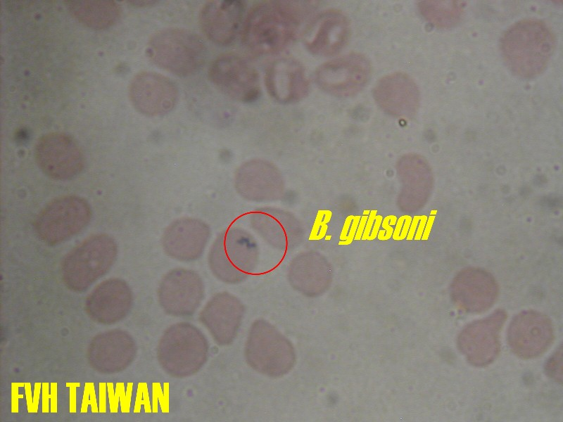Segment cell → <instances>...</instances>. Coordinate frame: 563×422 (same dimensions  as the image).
I'll return each instance as SVG.
<instances>
[{
    "mask_svg": "<svg viewBox=\"0 0 563 422\" xmlns=\"http://www.w3.org/2000/svg\"><path fill=\"white\" fill-rule=\"evenodd\" d=\"M434 217H430V218L429 219V222H428V224H427V226L426 227L424 234L423 237H422L423 240H426L428 238L429 234L430 232L431 227V225H432V222L434 221Z\"/></svg>",
    "mask_w": 563,
    "mask_h": 422,
    "instance_id": "cell-46",
    "label": "cell"
},
{
    "mask_svg": "<svg viewBox=\"0 0 563 422\" xmlns=\"http://www.w3.org/2000/svg\"><path fill=\"white\" fill-rule=\"evenodd\" d=\"M369 211H368V210H365V211H364V212H363V214H364V215H367V214H369Z\"/></svg>",
    "mask_w": 563,
    "mask_h": 422,
    "instance_id": "cell-47",
    "label": "cell"
},
{
    "mask_svg": "<svg viewBox=\"0 0 563 422\" xmlns=\"http://www.w3.org/2000/svg\"><path fill=\"white\" fill-rule=\"evenodd\" d=\"M359 219H360V216H356V217H353V222L350 231L349 232L348 236H347V238H346L345 241L339 242V245H348V244L351 243V241H353V236H354V235L355 234Z\"/></svg>",
    "mask_w": 563,
    "mask_h": 422,
    "instance_id": "cell-36",
    "label": "cell"
},
{
    "mask_svg": "<svg viewBox=\"0 0 563 422\" xmlns=\"http://www.w3.org/2000/svg\"><path fill=\"white\" fill-rule=\"evenodd\" d=\"M42 383L36 382L34 386L33 392V413H37L39 402V395L41 392Z\"/></svg>",
    "mask_w": 563,
    "mask_h": 422,
    "instance_id": "cell-35",
    "label": "cell"
},
{
    "mask_svg": "<svg viewBox=\"0 0 563 422\" xmlns=\"http://www.w3.org/2000/svg\"><path fill=\"white\" fill-rule=\"evenodd\" d=\"M418 7L427 21L441 28L455 25L462 13L461 5L455 1H421Z\"/></svg>",
    "mask_w": 563,
    "mask_h": 422,
    "instance_id": "cell-24",
    "label": "cell"
},
{
    "mask_svg": "<svg viewBox=\"0 0 563 422\" xmlns=\"http://www.w3.org/2000/svg\"><path fill=\"white\" fill-rule=\"evenodd\" d=\"M506 318V312L499 309L462 328L457 344L469 364L484 366L496 359L500 349V332Z\"/></svg>",
    "mask_w": 563,
    "mask_h": 422,
    "instance_id": "cell-12",
    "label": "cell"
},
{
    "mask_svg": "<svg viewBox=\"0 0 563 422\" xmlns=\"http://www.w3.org/2000/svg\"><path fill=\"white\" fill-rule=\"evenodd\" d=\"M50 390L51 394L49 395V399H51L50 403V412L51 413H57L58 412V384L56 382H52L50 383Z\"/></svg>",
    "mask_w": 563,
    "mask_h": 422,
    "instance_id": "cell-33",
    "label": "cell"
},
{
    "mask_svg": "<svg viewBox=\"0 0 563 422\" xmlns=\"http://www.w3.org/2000/svg\"><path fill=\"white\" fill-rule=\"evenodd\" d=\"M392 217H393V215H389V216L386 217V218H384V219L383 221L382 226H383V228H384L385 230H386V234L384 236L383 240H388L392 236L393 228L388 224V222L391 219Z\"/></svg>",
    "mask_w": 563,
    "mask_h": 422,
    "instance_id": "cell-38",
    "label": "cell"
},
{
    "mask_svg": "<svg viewBox=\"0 0 563 422\" xmlns=\"http://www.w3.org/2000/svg\"><path fill=\"white\" fill-rule=\"evenodd\" d=\"M259 249L254 237L239 227L219 234L208 255L209 269L222 283L239 284L256 269Z\"/></svg>",
    "mask_w": 563,
    "mask_h": 422,
    "instance_id": "cell-3",
    "label": "cell"
},
{
    "mask_svg": "<svg viewBox=\"0 0 563 422\" xmlns=\"http://www.w3.org/2000/svg\"><path fill=\"white\" fill-rule=\"evenodd\" d=\"M315 8V1H309L260 3L246 16L242 42L255 54L279 52L293 40L301 22Z\"/></svg>",
    "mask_w": 563,
    "mask_h": 422,
    "instance_id": "cell-1",
    "label": "cell"
},
{
    "mask_svg": "<svg viewBox=\"0 0 563 422\" xmlns=\"http://www.w3.org/2000/svg\"><path fill=\"white\" fill-rule=\"evenodd\" d=\"M269 94L280 103H291L305 98L309 90L305 69L297 60L282 58L272 62L265 76Z\"/></svg>",
    "mask_w": 563,
    "mask_h": 422,
    "instance_id": "cell-21",
    "label": "cell"
},
{
    "mask_svg": "<svg viewBox=\"0 0 563 422\" xmlns=\"http://www.w3.org/2000/svg\"><path fill=\"white\" fill-rule=\"evenodd\" d=\"M245 10L246 4L242 1H210L200 12L201 28L213 42L228 45L236 37Z\"/></svg>",
    "mask_w": 563,
    "mask_h": 422,
    "instance_id": "cell-20",
    "label": "cell"
},
{
    "mask_svg": "<svg viewBox=\"0 0 563 422\" xmlns=\"http://www.w3.org/2000/svg\"><path fill=\"white\" fill-rule=\"evenodd\" d=\"M49 388H50V383L48 382H43L42 385V413L47 414L50 412V407H49Z\"/></svg>",
    "mask_w": 563,
    "mask_h": 422,
    "instance_id": "cell-30",
    "label": "cell"
},
{
    "mask_svg": "<svg viewBox=\"0 0 563 422\" xmlns=\"http://www.w3.org/2000/svg\"><path fill=\"white\" fill-rule=\"evenodd\" d=\"M208 77L217 89L236 101L253 102L260 94L257 71L236 55L224 54L217 58L209 68Z\"/></svg>",
    "mask_w": 563,
    "mask_h": 422,
    "instance_id": "cell-13",
    "label": "cell"
},
{
    "mask_svg": "<svg viewBox=\"0 0 563 422\" xmlns=\"http://www.w3.org/2000/svg\"><path fill=\"white\" fill-rule=\"evenodd\" d=\"M353 217H354L353 216H349L346 219V222H345L344 226H343V230H342V233L341 234V237H340L341 239H343V240H346V238H347L346 234H347V231L348 230V227H349V225L350 224V222L352 221V219H353Z\"/></svg>",
    "mask_w": 563,
    "mask_h": 422,
    "instance_id": "cell-44",
    "label": "cell"
},
{
    "mask_svg": "<svg viewBox=\"0 0 563 422\" xmlns=\"http://www.w3.org/2000/svg\"><path fill=\"white\" fill-rule=\"evenodd\" d=\"M211 237L209 225L204 221L183 217L172 221L164 230L161 245L170 258L191 262L203 255Z\"/></svg>",
    "mask_w": 563,
    "mask_h": 422,
    "instance_id": "cell-17",
    "label": "cell"
},
{
    "mask_svg": "<svg viewBox=\"0 0 563 422\" xmlns=\"http://www.w3.org/2000/svg\"><path fill=\"white\" fill-rule=\"evenodd\" d=\"M367 219V216H363L362 217L355 237V240H360V238L362 237V234L364 230V226L366 224Z\"/></svg>",
    "mask_w": 563,
    "mask_h": 422,
    "instance_id": "cell-41",
    "label": "cell"
},
{
    "mask_svg": "<svg viewBox=\"0 0 563 422\" xmlns=\"http://www.w3.org/2000/svg\"><path fill=\"white\" fill-rule=\"evenodd\" d=\"M555 48L549 27L539 20L517 22L500 39L502 58L510 70L523 79L540 75L546 68Z\"/></svg>",
    "mask_w": 563,
    "mask_h": 422,
    "instance_id": "cell-2",
    "label": "cell"
},
{
    "mask_svg": "<svg viewBox=\"0 0 563 422\" xmlns=\"http://www.w3.org/2000/svg\"><path fill=\"white\" fill-rule=\"evenodd\" d=\"M89 405L91 406V413H99L94 383L92 382H87L84 384L80 412L82 414L87 413Z\"/></svg>",
    "mask_w": 563,
    "mask_h": 422,
    "instance_id": "cell-25",
    "label": "cell"
},
{
    "mask_svg": "<svg viewBox=\"0 0 563 422\" xmlns=\"http://www.w3.org/2000/svg\"><path fill=\"white\" fill-rule=\"evenodd\" d=\"M421 219V222L419 224V228L417 229V232L416 236L415 238V240H419L421 236H422V231H423V229H424V224H425V222H426V216H421V219Z\"/></svg>",
    "mask_w": 563,
    "mask_h": 422,
    "instance_id": "cell-45",
    "label": "cell"
},
{
    "mask_svg": "<svg viewBox=\"0 0 563 422\" xmlns=\"http://www.w3.org/2000/svg\"><path fill=\"white\" fill-rule=\"evenodd\" d=\"M118 244L106 234L93 235L74 248L65 257L63 273L67 281L75 286L89 283L113 264Z\"/></svg>",
    "mask_w": 563,
    "mask_h": 422,
    "instance_id": "cell-8",
    "label": "cell"
},
{
    "mask_svg": "<svg viewBox=\"0 0 563 422\" xmlns=\"http://www.w3.org/2000/svg\"><path fill=\"white\" fill-rule=\"evenodd\" d=\"M129 96L139 113L156 117L165 115L175 108L179 98V90L176 84L164 75L144 71L132 79Z\"/></svg>",
    "mask_w": 563,
    "mask_h": 422,
    "instance_id": "cell-15",
    "label": "cell"
},
{
    "mask_svg": "<svg viewBox=\"0 0 563 422\" xmlns=\"http://www.w3.org/2000/svg\"><path fill=\"white\" fill-rule=\"evenodd\" d=\"M405 222L404 224V226H403V230H402V231L400 233V235L399 236L398 240H402L404 238H405V236H406V235L407 234V231H408L410 222H411V217L410 216H407L406 215V217H405Z\"/></svg>",
    "mask_w": 563,
    "mask_h": 422,
    "instance_id": "cell-42",
    "label": "cell"
},
{
    "mask_svg": "<svg viewBox=\"0 0 563 422\" xmlns=\"http://www.w3.org/2000/svg\"><path fill=\"white\" fill-rule=\"evenodd\" d=\"M141 404L145 405L146 412L150 411L148 392L146 384L139 383L138 385L136 401L134 404V412L139 413L140 411V406Z\"/></svg>",
    "mask_w": 563,
    "mask_h": 422,
    "instance_id": "cell-26",
    "label": "cell"
},
{
    "mask_svg": "<svg viewBox=\"0 0 563 422\" xmlns=\"http://www.w3.org/2000/svg\"><path fill=\"white\" fill-rule=\"evenodd\" d=\"M381 219L382 217L381 215L376 216L375 224L374 225L371 235L367 238L368 240H373L377 236L379 231V228L381 224Z\"/></svg>",
    "mask_w": 563,
    "mask_h": 422,
    "instance_id": "cell-39",
    "label": "cell"
},
{
    "mask_svg": "<svg viewBox=\"0 0 563 422\" xmlns=\"http://www.w3.org/2000/svg\"><path fill=\"white\" fill-rule=\"evenodd\" d=\"M25 392L27 402V410L28 413H33V394L32 392L31 383H25Z\"/></svg>",
    "mask_w": 563,
    "mask_h": 422,
    "instance_id": "cell-34",
    "label": "cell"
},
{
    "mask_svg": "<svg viewBox=\"0 0 563 422\" xmlns=\"http://www.w3.org/2000/svg\"><path fill=\"white\" fill-rule=\"evenodd\" d=\"M243 354L253 370L270 378L286 374L295 362L291 342L271 323L258 319L251 325Z\"/></svg>",
    "mask_w": 563,
    "mask_h": 422,
    "instance_id": "cell-6",
    "label": "cell"
},
{
    "mask_svg": "<svg viewBox=\"0 0 563 422\" xmlns=\"http://www.w3.org/2000/svg\"><path fill=\"white\" fill-rule=\"evenodd\" d=\"M350 36V25L346 15L337 10L324 11L306 27L304 44L312 54L331 56L339 53Z\"/></svg>",
    "mask_w": 563,
    "mask_h": 422,
    "instance_id": "cell-18",
    "label": "cell"
},
{
    "mask_svg": "<svg viewBox=\"0 0 563 422\" xmlns=\"http://www.w3.org/2000/svg\"><path fill=\"white\" fill-rule=\"evenodd\" d=\"M92 210L84 198L70 195L48 203L37 215L34 231L49 245L62 243L81 232L90 222Z\"/></svg>",
    "mask_w": 563,
    "mask_h": 422,
    "instance_id": "cell-7",
    "label": "cell"
},
{
    "mask_svg": "<svg viewBox=\"0 0 563 422\" xmlns=\"http://www.w3.org/2000/svg\"><path fill=\"white\" fill-rule=\"evenodd\" d=\"M106 388L107 383L101 382L99 384V413L106 412Z\"/></svg>",
    "mask_w": 563,
    "mask_h": 422,
    "instance_id": "cell-31",
    "label": "cell"
},
{
    "mask_svg": "<svg viewBox=\"0 0 563 422\" xmlns=\"http://www.w3.org/2000/svg\"><path fill=\"white\" fill-rule=\"evenodd\" d=\"M372 67L367 58L360 53H349L324 63L315 72L317 85L337 97L358 94L367 84Z\"/></svg>",
    "mask_w": 563,
    "mask_h": 422,
    "instance_id": "cell-10",
    "label": "cell"
},
{
    "mask_svg": "<svg viewBox=\"0 0 563 422\" xmlns=\"http://www.w3.org/2000/svg\"><path fill=\"white\" fill-rule=\"evenodd\" d=\"M66 387L70 388L69 390V411L71 414H75L77 412V403H76V395H77V388L80 387V383L79 382H74V383H66Z\"/></svg>",
    "mask_w": 563,
    "mask_h": 422,
    "instance_id": "cell-29",
    "label": "cell"
},
{
    "mask_svg": "<svg viewBox=\"0 0 563 422\" xmlns=\"http://www.w3.org/2000/svg\"><path fill=\"white\" fill-rule=\"evenodd\" d=\"M11 411L13 414H18L19 406L18 400L23 398V395H19L18 389L25 386V383H11Z\"/></svg>",
    "mask_w": 563,
    "mask_h": 422,
    "instance_id": "cell-28",
    "label": "cell"
},
{
    "mask_svg": "<svg viewBox=\"0 0 563 422\" xmlns=\"http://www.w3.org/2000/svg\"><path fill=\"white\" fill-rule=\"evenodd\" d=\"M245 306L236 295L222 291L214 294L199 313L198 320L220 346L236 338L244 319Z\"/></svg>",
    "mask_w": 563,
    "mask_h": 422,
    "instance_id": "cell-16",
    "label": "cell"
},
{
    "mask_svg": "<svg viewBox=\"0 0 563 422\" xmlns=\"http://www.w3.org/2000/svg\"><path fill=\"white\" fill-rule=\"evenodd\" d=\"M68 12L82 25L94 30H105L119 20L120 6L108 0L65 1Z\"/></svg>",
    "mask_w": 563,
    "mask_h": 422,
    "instance_id": "cell-23",
    "label": "cell"
},
{
    "mask_svg": "<svg viewBox=\"0 0 563 422\" xmlns=\"http://www.w3.org/2000/svg\"><path fill=\"white\" fill-rule=\"evenodd\" d=\"M374 98L386 113L402 118L413 117L419 106V91L407 75L395 72L381 78L373 89Z\"/></svg>",
    "mask_w": 563,
    "mask_h": 422,
    "instance_id": "cell-19",
    "label": "cell"
},
{
    "mask_svg": "<svg viewBox=\"0 0 563 422\" xmlns=\"http://www.w3.org/2000/svg\"><path fill=\"white\" fill-rule=\"evenodd\" d=\"M376 213H377L376 210L371 211L368 221L367 222H366V226L364 231V234L362 236V240H366L369 236V232L371 231L373 222L375 219Z\"/></svg>",
    "mask_w": 563,
    "mask_h": 422,
    "instance_id": "cell-37",
    "label": "cell"
},
{
    "mask_svg": "<svg viewBox=\"0 0 563 422\" xmlns=\"http://www.w3.org/2000/svg\"><path fill=\"white\" fill-rule=\"evenodd\" d=\"M115 386V396L120 404V411L122 414L129 413L130 405L127 399L124 383H117Z\"/></svg>",
    "mask_w": 563,
    "mask_h": 422,
    "instance_id": "cell-27",
    "label": "cell"
},
{
    "mask_svg": "<svg viewBox=\"0 0 563 422\" xmlns=\"http://www.w3.org/2000/svg\"><path fill=\"white\" fill-rule=\"evenodd\" d=\"M208 355L207 338L197 326L189 322H178L169 326L158 344L160 364L175 378L197 373L205 364Z\"/></svg>",
    "mask_w": 563,
    "mask_h": 422,
    "instance_id": "cell-4",
    "label": "cell"
},
{
    "mask_svg": "<svg viewBox=\"0 0 563 422\" xmlns=\"http://www.w3.org/2000/svg\"><path fill=\"white\" fill-rule=\"evenodd\" d=\"M420 218H421V216L415 217V218H414V219L412 221V225H411L408 236L407 237V240L412 239L414 234H415V231L416 230L417 224L419 220L420 219Z\"/></svg>",
    "mask_w": 563,
    "mask_h": 422,
    "instance_id": "cell-43",
    "label": "cell"
},
{
    "mask_svg": "<svg viewBox=\"0 0 563 422\" xmlns=\"http://www.w3.org/2000/svg\"><path fill=\"white\" fill-rule=\"evenodd\" d=\"M553 338L551 320L535 310H525L517 314L507 330V342L511 350L522 359L540 356L548 350Z\"/></svg>",
    "mask_w": 563,
    "mask_h": 422,
    "instance_id": "cell-14",
    "label": "cell"
},
{
    "mask_svg": "<svg viewBox=\"0 0 563 422\" xmlns=\"http://www.w3.org/2000/svg\"><path fill=\"white\" fill-rule=\"evenodd\" d=\"M205 284L198 272L177 267L161 279L158 300L167 314L186 317L196 313L205 298Z\"/></svg>",
    "mask_w": 563,
    "mask_h": 422,
    "instance_id": "cell-11",
    "label": "cell"
},
{
    "mask_svg": "<svg viewBox=\"0 0 563 422\" xmlns=\"http://www.w3.org/2000/svg\"><path fill=\"white\" fill-rule=\"evenodd\" d=\"M405 217H406V215L405 216H402L398 220L395 231H394L393 234V238L394 240H398V238H399V236H400V230H401V228H402V225L403 224V221L405 219Z\"/></svg>",
    "mask_w": 563,
    "mask_h": 422,
    "instance_id": "cell-40",
    "label": "cell"
},
{
    "mask_svg": "<svg viewBox=\"0 0 563 422\" xmlns=\"http://www.w3.org/2000/svg\"><path fill=\"white\" fill-rule=\"evenodd\" d=\"M148 53L159 68L179 77L192 75L201 69L207 58L203 39L191 31L167 28L150 39Z\"/></svg>",
    "mask_w": 563,
    "mask_h": 422,
    "instance_id": "cell-5",
    "label": "cell"
},
{
    "mask_svg": "<svg viewBox=\"0 0 563 422\" xmlns=\"http://www.w3.org/2000/svg\"><path fill=\"white\" fill-rule=\"evenodd\" d=\"M107 391H108L110 412L113 414H116L118 411L119 402L116 400L113 383L110 382L107 383Z\"/></svg>",
    "mask_w": 563,
    "mask_h": 422,
    "instance_id": "cell-32",
    "label": "cell"
},
{
    "mask_svg": "<svg viewBox=\"0 0 563 422\" xmlns=\"http://www.w3.org/2000/svg\"><path fill=\"white\" fill-rule=\"evenodd\" d=\"M34 158L42 172L58 181L75 178L85 164L84 153L75 139L58 132L48 133L39 139Z\"/></svg>",
    "mask_w": 563,
    "mask_h": 422,
    "instance_id": "cell-9",
    "label": "cell"
},
{
    "mask_svg": "<svg viewBox=\"0 0 563 422\" xmlns=\"http://www.w3.org/2000/svg\"><path fill=\"white\" fill-rule=\"evenodd\" d=\"M271 165L260 159H251L242 163L234 174V188L244 200L263 202L270 198L273 191Z\"/></svg>",
    "mask_w": 563,
    "mask_h": 422,
    "instance_id": "cell-22",
    "label": "cell"
}]
</instances>
